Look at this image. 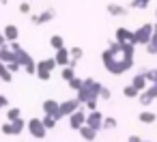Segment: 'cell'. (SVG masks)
<instances>
[{"instance_id":"cell-1","label":"cell","mask_w":157,"mask_h":142,"mask_svg":"<svg viewBox=\"0 0 157 142\" xmlns=\"http://www.w3.org/2000/svg\"><path fill=\"white\" fill-rule=\"evenodd\" d=\"M133 54H136V43H118L114 39L108 43V50H103L101 60L108 73L123 75L133 67Z\"/></svg>"},{"instance_id":"cell-2","label":"cell","mask_w":157,"mask_h":142,"mask_svg":"<svg viewBox=\"0 0 157 142\" xmlns=\"http://www.w3.org/2000/svg\"><path fill=\"white\" fill-rule=\"evenodd\" d=\"M101 88H103L101 82H97V80H93V78H84V84H82V88L78 90L75 97H78L80 103L84 106V103H88V101H93V99H99Z\"/></svg>"},{"instance_id":"cell-3","label":"cell","mask_w":157,"mask_h":142,"mask_svg":"<svg viewBox=\"0 0 157 142\" xmlns=\"http://www.w3.org/2000/svg\"><path fill=\"white\" fill-rule=\"evenodd\" d=\"M153 33H155V24H142L138 30H133V43L136 45H146L153 39Z\"/></svg>"},{"instance_id":"cell-4","label":"cell","mask_w":157,"mask_h":142,"mask_svg":"<svg viewBox=\"0 0 157 142\" xmlns=\"http://www.w3.org/2000/svg\"><path fill=\"white\" fill-rule=\"evenodd\" d=\"M54 67H58L56 58H45V60H39V63H37V78H39L41 82H48V80L52 78Z\"/></svg>"},{"instance_id":"cell-5","label":"cell","mask_w":157,"mask_h":142,"mask_svg":"<svg viewBox=\"0 0 157 142\" xmlns=\"http://www.w3.org/2000/svg\"><path fill=\"white\" fill-rule=\"evenodd\" d=\"M78 108H82V103H80V99H78V97L67 99V101H63V103H60V108H58V112H56V118L60 121V118H65V116H71Z\"/></svg>"},{"instance_id":"cell-6","label":"cell","mask_w":157,"mask_h":142,"mask_svg":"<svg viewBox=\"0 0 157 142\" xmlns=\"http://www.w3.org/2000/svg\"><path fill=\"white\" fill-rule=\"evenodd\" d=\"M26 129H28V131H30V136H33V138H37V140H43V138L48 136V131H50V129L43 125V121H41V118H30Z\"/></svg>"},{"instance_id":"cell-7","label":"cell","mask_w":157,"mask_h":142,"mask_svg":"<svg viewBox=\"0 0 157 142\" xmlns=\"http://www.w3.org/2000/svg\"><path fill=\"white\" fill-rule=\"evenodd\" d=\"M138 101H140L144 108H146V106H151L153 101H157V84H148V88H144V90L140 93Z\"/></svg>"},{"instance_id":"cell-8","label":"cell","mask_w":157,"mask_h":142,"mask_svg":"<svg viewBox=\"0 0 157 142\" xmlns=\"http://www.w3.org/2000/svg\"><path fill=\"white\" fill-rule=\"evenodd\" d=\"M86 116H88V112H84V108H78V110L69 116V125H71V129L80 131V127L86 125Z\"/></svg>"},{"instance_id":"cell-9","label":"cell","mask_w":157,"mask_h":142,"mask_svg":"<svg viewBox=\"0 0 157 142\" xmlns=\"http://www.w3.org/2000/svg\"><path fill=\"white\" fill-rule=\"evenodd\" d=\"M103 118H105V116H103L99 110H93V112H88V116H86V125H90L93 129L99 131V129L103 127Z\"/></svg>"},{"instance_id":"cell-10","label":"cell","mask_w":157,"mask_h":142,"mask_svg":"<svg viewBox=\"0 0 157 142\" xmlns=\"http://www.w3.org/2000/svg\"><path fill=\"white\" fill-rule=\"evenodd\" d=\"M52 20H54V9H48V11L39 13V15H30V24H35V26L48 24V22H52Z\"/></svg>"},{"instance_id":"cell-11","label":"cell","mask_w":157,"mask_h":142,"mask_svg":"<svg viewBox=\"0 0 157 142\" xmlns=\"http://www.w3.org/2000/svg\"><path fill=\"white\" fill-rule=\"evenodd\" d=\"M116 41L118 43H133V30H127L125 26L116 28Z\"/></svg>"},{"instance_id":"cell-12","label":"cell","mask_w":157,"mask_h":142,"mask_svg":"<svg viewBox=\"0 0 157 142\" xmlns=\"http://www.w3.org/2000/svg\"><path fill=\"white\" fill-rule=\"evenodd\" d=\"M56 63H58V67H67L69 63H71V52L67 50V48H60V50H56Z\"/></svg>"},{"instance_id":"cell-13","label":"cell","mask_w":157,"mask_h":142,"mask_svg":"<svg viewBox=\"0 0 157 142\" xmlns=\"http://www.w3.org/2000/svg\"><path fill=\"white\" fill-rule=\"evenodd\" d=\"M131 84H133V86H136V88H138V90L142 93L144 88H148V84H151V82L146 80V75H144V71H140V73H136V75H133V80H131Z\"/></svg>"},{"instance_id":"cell-14","label":"cell","mask_w":157,"mask_h":142,"mask_svg":"<svg viewBox=\"0 0 157 142\" xmlns=\"http://www.w3.org/2000/svg\"><path fill=\"white\" fill-rule=\"evenodd\" d=\"M41 108H43V114H54V116H56V112H58L60 103H58L56 99H45V101L41 103Z\"/></svg>"},{"instance_id":"cell-15","label":"cell","mask_w":157,"mask_h":142,"mask_svg":"<svg viewBox=\"0 0 157 142\" xmlns=\"http://www.w3.org/2000/svg\"><path fill=\"white\" fill-rule=\"evenodd\" d=\"M97 129H93L90 125H82L80 127V136H82V140H86V142H93L95 138H97Z\"/></svg>"},{"instance_id":"cell-16","label":"cell","mask_w":157,"mask_h":142,"mask_svg":"<svg viewBox=\"0 0 157 142\" xmlns=\"http://www.w3.org/2000/svg\"><path fill=\"white\" fill-rule=\"evenodd\" d=\"M0 60H2V63H7V65L15 60V54H13V50H11V45H9V43L0 48Z\"/></svg>"},{"instance_id":"cell-17","label":"cell","mask_w":157,"mask_h":142,"mask_svg":"<svg viewBox=\"0 0 157 142\" xmlns=\"http://www.w3.org/2000/svg\"><path fill=\"white\" fill-rule=\"evenodd\" d=\"M5 37H7V41L11 43V41H17V37H20V28L15 26V24H9V26H5Z\"/></svg>"},{"instance_id":"cell-18","label":"cell","mask_w":157,"mask_h":142,"mask_svg":"<svg viewBox=\"0 0 157 142\" xmlns=\"http://www.w3.org/2000/svg\"><path fill=\"white\" fill-rule=\"evenodd\" d=\"M108 13H110L112 17H123V15H127V7H121V5L110 2V5H108Z\"/></svg>"},{"instance_id":"cell-19","label":"cell","mask_w":157,"mask_h":142,"mask_svg":"<svg viewBox=\"0 0 157 142\" xmlns=\"http://www.w3.org/2000/svg\"><path fill=\"white\" fill-rule=\"evenodd\" d=\"M0 80H2V82H11V80H13V71H11L9 65L2 63V60H0Z\"/></svg>"},{"instance_id":"cell-20","label":"cell","mask_w":157,"mask_h":142,"mask_svg":"<svg viewBox=\"0 0 157 142\" xmlns=\"http://www.w3.org/2000/svg\"><path fill=\"white\" fill-rule=\"evenodd\" d=\"M140 123H144V125H153L155 121H157V114L155 112H148V110H144V112H140Z\"/></svg>"},{"instance_id":"cell-21","label":"cell","mask_w":157,"mask_h":142,"mask_svg":"<svg viewBox=\"0 0 157 142\" xmlns=\"http://www.w3.org/2000/svg\"><path fill=\"white\" fill-rule=\"evenodd\" d=\"M123 95H125L127 99H138V97H140V90H138L133 84H127V86L123 88Z\"/></svg>"},{"instance_id":"cell-22","label":"cell","mask_w":157,"mask_h":142,"mask_svg":"<svg viewBox=\"0 0 157 142\" xmlns=\"http://www.w3.org/2000/svg\"><path fill=\"white\" fill-rule=\"evenodd\" d=\"M60 75H63V80H65V82L73 80V78H75V67H73V65H67V67H63Z\"/></svg>"},{"instance_id":"cell-23","label":"cell","mask_w":157,"mask_h":142,"mask_svg":"<svg viewBox=\"0 0 157 142\" xmlns=\"http://www.w3.org/2000/svg\"><path fill=\"white\" fill-rule=\"evenodd\" d=\"M13 123V136H20L26 127H28V123L24 121V118H17V121H11Z\"/></svg>"},{"instance_id":"cell-24","label":"cell","mask_w":157,"mask_h":142,"mask_svg":"<svg viewBox=\"0 0 157 142\" xmlns=\"http://www.w3.org/2000/svg\"><path fill=\"white\" fill-rule=\"evenodd\" d=\"M41 121H43V125H45L48 129H54V127H56V123H58V118H56L54 114H45Z\"/></svg>"},{"instance_id":"cell-25","label":"cell","mask_w":157,"mask_h":142,"mask_svg":"<svg viewBox=\"0 0 157 142\" xmlns=\"http://www.w3.org/2000/svg\"><path fill=\"white\" fill-rule=\"evenodd\" d=\"M50 45H52L54 50H60V48H65V41H63L60 35H54V37H50Z\"/></svg>"},{"instance_id":"cell-26","label":"cell","mask_w":157,"mask_h":142,"mask_svg":"<svg viewBox=\"0 0 157 142\" xmlns=\"http://www.w3.org/2000/svg\"><path fill=\"white\" fill-rule=\"evenodd\" d=\"M22 118V110L20 108H9L7 110V121H17Z\"/></svg>"},{"instance_id":"cell-27","label":"cell","mask_w":157,"mask_h":142,"mask_svg":"<svg viewBox=\"0 0 157 142\" xmlns=\"http://www.w3.org/2000/svg\"><path fill=\"white\" fill-rule=\"evenodd\" d=\"M67 84H69V88H73V90H75V93H78V90H80V88H82V84H84V80H82V78H78V75H75V78H73V80H69V82H67Z\"/></svg>"},{"instance_id":"cell-28","label":"cell","mask_w":157,"mask_h":142,"mask_svg":"<svg viewBox=\"0 0 157 142\" xmlns=\"http://www.w3.org/2000/svg\"><path fill=\"white\" fill-rule=\"evenodd\" d=\"M148 5H151V0H131V9H142L144 11Z\"/></svg>"},{"instance_id":"cell-29","label":"cell","mask_w":157,"mask_h":142,"mask_svg":"<svg viewBox=\"0 0 157 142\" xmlns=\"http://www.w3.org/2000/svg\"><path fill=\"white\" fill-rule=\"evenodd\" d=\"M116 125H118V123H116V118L105 116V118H103V127H101V129H116Z\"/></svg>"},{"instance_id":"cell-30","label":"cell","mask_w":157,"mask_h":142,"mask_svg":"<svg viewBox=\"0 0 157 142\" xmlns=\"http://www.w3.org/2000/svg\"><path fill=\"white\" fill-rule=\"evenodd\" d=\"M144 75H146V80H148L151 84L157 82V69H144Z\"/></svg>"},{"instance_id":"cell-31","label":"cell","mask_w":157,"mask_h":142,"mask_svg":"<svg viewBox=\"0 0 157 142\" xmlns=\"http://www.w3.org/2000/svg\"><path fill=\"white\" fill-rule=\"evenodd\" d=\"M69 52H71V60H80V58L84 56V50H82V48H71Z\"/></svg>"},{"instance_id":"cell-32","label":"cell","mask_w":157,"mask_h":142,"mask_svg":"<svg viewBox=\"0 0 157 142\" xmlns=\"http://www.w3.org/2000/svg\"><path fill=\"white\" fill-rule=\"evenodd\" d=\"M99 99H103V101H110V99H112V90H110L108 86H103V88H101V93H99Z\"/></svg>"},{"instance_id":"cell-33","label":"cell","mask_w":157,"mask_h":142,"mask_svg":"<svg viewBox=\"0 0 157 142\" xmlns=\"http://www.w3.org/2000/svg\"><path fill=\"white\" fill-rule=\"evenodd\" d=\"M2 133H5V136H13V123H11V121H7V123L2 125Z\"/></svg>"},{"instance_id":"cell-34","label":"cell","mask_w":157,"mask_h":142,"mask_svg":"<svg viewBox=\"0 0 157 142\" xmlns=\"http://www.w3.org/2000/svg\"><path fill=\"white\" fill-rule=\"evenodd\" d=\"M20 13H24V15L30 13V2H28V0H24V2L20 5Z\"/></svg>"},{"instance_id":"cell-35","label":"cell","mask_w":157,"mask_h":142,"mask_svg":"<svg viewBox=\"0 0 157 142\" xmlns=\"http://www.w3.org/2000/svg\"><path fill=\"white\" fill-rule=\"evenodd\" d=\"M97 101H99V99H93V101H88V103H84V106H86V110H88V112H93V110H97Z\"/></svg>"},{"instance_id":"cell-36","label":"cell","mask_w":157,"mask_h":142,"mask_svg":"<svg viewBox=\"0 0 157 142\" xmlns=\"http://www.w3.org/2000/svg\"><path fill=\"white\" fill-rule=\"evenodd\" d=\"M9 69H11V71L15 73V71H20V69H22V65H20L17 60H13V63H9Z\"/></svg>"},{"instance_id":"cell-37","label":"cell","mask_w":157,"mask_h":142,"mask_svg":"<svg viewBox=\"0 0 157 142\" xmlns=\"http://www.w3.org/2000/svg\"><path fill=\"white\" fill-rule=\"evenodd\" d=\"M2 108H9V99L5 95H0V110H2Z\"/></svg>"},{"instance_id":"cell-38","label":"cell","mask_w":157,"mask_h":142,"mask_svg":"<svg viewBox=\"0 0 157 142\" xmlns=\"http://www.w3.org/2000/svg\"><path fill=\"white\" fill-rule=\"evenodd\" d=\"M9 41H7V37H5V33H0V48H2V45H7Z\"/></svg>"},{"instance_id":"cell-39","label":"cell","mask_w":157,"mask_h":142,"mask_svg":"<svg viewBox=\"0 0 157 142\" xmlns=\"http://www.w3.org/2000/svg\"><path fill=\"white\" fill-rule=\"evenodd\" d=\"M127 142H142V138H140V136H129Z\"/></svg>"},{"instance_id":"cell-40","label":"cell","mask_w":157,"mask_h":142,"mask_svg":"<svg viewBox=\"0 0 157 142\" xmlns=\"http://www.w3.org/2000/svg\"><path fill=\"white\" fill-rule=\"evenodd\" d=\"M155 30H157V9H155Z\"/></svg>"},{"instance_id":"cell-41","label":"cell","mask_w":157,"mask_h":142,"mask_svg":"<svg viewBox=\"0 0 157 142\" xmlns=\"http://www.w3.org/2000/svg\"><path fill=\"white\" fill-rule=\"evenodd\" d=\"M142 142H151V140H142Z\"/></svg>"},{"instance_id":"cell-42","label":"cell","mask_w":157,"mask_h":142,"mask_svg":"<svg viewBox=\"0 0 157 142\" xmlns=\"http://www.w3.org/2000/svg\"><path fill=\"white\" fill-rule=\"evenodd\" d=\"M155 84H157V82H155Z\"/></svg>"}]
</instances>
